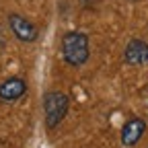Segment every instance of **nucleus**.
Here are the masks:
<instances>
[{
	"instance_id": "obj_7",
	"label": "nucleus",
	"mask_w": 148,
	"mask_h": 148,
	"mask_svg": "<svg viewBox=\"0 0 148 148\" xmlns=\"http://www.w3.org/2000/svg\"><path fill=\"white\" fill-rule=\"evenodd\" d=\"M4 47H6V37H4V31H2V27H0V53L4 51Z\"/></svg>"
},
{
	"instance_id": "obj_6",
	"label": "nucleus",
	"mask_w": 148,
	"mask_h": 148,
	"mask_svg": "<svg viewBox=\"0 0 148 148\" xmlns=\"http://www.w3.org/2000/svg\"><path fill=\"white\" fill-rule=\"evenodd\" d=\"M146 132V121L140 117H132L127 119L121 127V144L123 146H136L140 142V138Z\"/></svg>"
},
{
	"instance_id": "obj_5",
	"label": "nucleus",
	"mask_w": 148,
	"mask_h": 148,
	"mask_svg": "<svg viewBox=\"0 0 148 148\" xmlns=\"http://www.w3.org/2000/svg\"><path fill=\"white\" fill-rule=\"evenodd\" d=\"M123 60L130 66L148 64V43L144 39H132L123 49Z\"/></svg>"
},
{
	"instance_id": "obj_1",
	"label": "nucleus",
	"mask_w": 148,
	"mask_h": 148,
	"mask_svg": "<svg viewBox=\"0 0 148 148\" xmlns=\"http://www.w3.org/2000/svg\"><path fill=\"white\" fill-rule=\"evenodd\" d=\"M62 58L68 66L72 68H80L88 62L90 47H88V37L80 31H70L62 37Z\"/></svg>"
},
{
	"instance_id": "obj_2",
	"label": "nucleus",
	"mask_w": 148,
	"mask_h": 148,
	"mask_svg": "<svg viewBox=\"0 0 148 148\" xmlns=\"http://www.w3.org/2000/svg\"><path fill=\"white\" fill-rule=\"evenodd\" d=\"M68 109H70V99L66 92L62 90H49L45 92L43 97V117H45V125L49 130L58 127L64 117L68 115Z\"/></svg>"
},
{
	"instance_id": "obj_3",
	"label": "nucleus",
	"mask_w": 148,
	"mask_h": 148,
	"mask_svg": "<svg viewBox=\"0 0 148 148\" xmlns=\"http://www.w3.org/2000/svg\"><path fill=\"white\" fill-rule=\"evenodd\" d=\"M8 27L12 31V35L16 37L18 41H23V43H33L37 41V37H39V29H37L35 23H31L27 16L23 14H8Z\"/></svg>"
},
{
	"instance_id": "obj_4",
	"label": "nucleus",
	"mask_w": 148,
	"mask_h": 148,
	"mask_svg": "<svg viewBox=\"0 0 148 148\" xmlns=\"http://www.w3.org/2000/svg\"><path fill=\"white\" fill-rule=\"evenodd\" d=\"M25 92H27V82L21 76H10L0 82V101H4V103L18 101Z\"/></svg>"
}]
</instances>
